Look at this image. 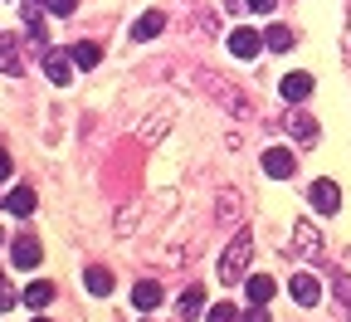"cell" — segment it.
<instances>
[{
    "instance_id": "cell-1",
    "label": "cell",
    "mask_w": 351,
    "mask_h": 322,
    "mask_svg": "<svg viewBox=\"0 0 351 322\" xmlns=\"http://www.w3.org/2000/svg\"><path fill=\"white\" fill-rule=\"evenodd\" d=\"M249 259H254V235H249V229H239L234 244L225 249V259H219V279H225V284H239L244 268H249Z\"/></svg>"
},
{
    "instance_id": "cell-2",
    "label": "cell",
    "mask_w": 351,
    "mask_h": 322,
    "mask_svg": "<svg viewBox=\"0 0 351 322\" xmlns=\"http://www.w3.org/2000/svg\"><path fill=\"white\" fill-rule=\"evenodd\" d=\"M288 249H293L298 259H313V254L322 249V235L313 229V220H298V225H293V240H288Z\"/></svg>"
},
{
    "instance_id": "cell-3",
    "label": "cell",
    "mask_w": 351,
    "mask_h": 322,
    "mask_svg": "<svg viewBox=\"0 0 351 322\" xmlns=\"http://www.w3.org/2000/svg\"><path fill=\"white\" fill-rule=\"evenodd\" d=\"M298 171V157L288 152V147H269L263 152V176H274V181H288Z\"/></svg>"
},
{
    "instance_id": "cell-4",
    "label": "cell",
    "mask_w": 351,
    "mask_h": 322,
    "mask_svg": "<svg viewBox=\"0 0 351 322\" xmlns=\"http://www.w3.org/2000/svg\"><path fill=\"white\" fill-rule=\"evenodd\" d=\"M258 49H263V34H258V30H249V25L230 30V54H234V59H254Z\"/></svg>"
},
{
    "instance_id": "cell-5",
    "label": "cell",
    "mask_w": 351,
    "mask_h": 322,
    "mask_svg": "<svg viewBox=\"0 0 351 322\" xmlns=\"http://www.w3.org/2000/svg\"><path fill=\"white\" fill-rule=\"evenodd\" d=\"M307 196H313V210H322V215L341 210V186H337V181H313V191H307Z\"/></svg>"
},
{
    "instance_id": "cell-6",
    "label": "cell",
    "mask_w": 351,
    "mask_h": 322,
    "mask_svg": "<svg viewBox=\"0 0 351 322\" xmlns=\"http://www.w3.org/2000/svg\"><path fill=\"white\" fill-rule=\"evenodd\" d=\"M25 69V49H20V34H0V73L20 78Z\"/></svg>"
},
{
    "instance_id": "cell-7",
    "label": "cell",
    "mask_w": 351,
    "mask_h": 322,
    "mask_svg": "<svg viewBox=\"0 0 351 322\" xmlns=\"http://www.w3.org/2000/svg\"><path fill=\"white\" fill-rule=\"evenodd\" d=\"M73 69H78V64H73V54H59V49H44V73H49V78H54L59 88H69V83H73Z\"/></svg>"
},
{
    "instance_id": "cell-8",
    "label": "cell",
    "mask_w": 351,
    "mask_h": 322,
    "mask_svg": "<svg viewBox=\"0 0 351 322\" xmlns=\"http://www.w3.org/2000/svg\"><path fill=\"white\" fill-rule=\"evenodd\" d=\"M288 293H293V303H302V308H313V303L322 298V288H317L313 273H293V279H288Z\"/></svg>"
},
{
    "instance_id": "cell-9",
    "label": "cell",
    "mask_w": 351,
    "mask_h": 322,
    "mask_svg": "<svg viewBox=\"0 0 351 322\" xmlns=\"http://www.w3.org/2000/svg\"><path fill=\"white\" fill-rule=\"evenodd\" d=\"M39 254H44V249H39V240H34V235H20V240L10 244L15 268H34V264H39Z\"/></svg>"
},
{
    "instance_id": "cell-10",
    "label": "cell",
    "mask_w": 351,
    "mask_h": 322,
    "mask_svg": "<svg viewBox=\"0 0 351 322\" xmlns=\"http://www.w3.org/2000/svg\"><path fill=\"white\" fill-rule=\"evenodd\" d=\"M278 93H283L288 103H302V98H313V78H307V73H283Z\"/></svg>"
},
{
    "instance_id": "cell-11",
    "label": "cell",
    "mask_w": 351,
    "mask_h": 322,
    "mask_svg": "<svg viewBox=\"0 0 351 322\" xmlns=\"http://www.w3.org/2000/svg\"><path fill=\"white\" fill-rule=\"evenodd\" d=\"M132 308H137V312H152V308H161V284H137V288H132Z\"/></svg>"
},
{
    "instance_id": "cell-12",
    "label": "cell",
    "mask_w": 351,
    "mask_h": 322,
    "mask_svg": "<svg viewBox=\"0 0 351 322\" xmlns=\"http://www.w3.org/2000/svg\"><path fill=\"white\" fill-rule=\"evenodd\" d=\"M73 64H78V69H98V64H103V44L78 39V44H73Z\"/></svg>"
},
{
    "instance_id": "cell-13",
    "label": "cell",
    "mask_w": 351,
    "mask_h": 322,
    "mask_svg": "<svg viewBox=\"0 0 351 322\" xmlns=\"http://www.w3.org/2000/svg\"><path fill=\"white\" fill-rule=\"evenodd\" d=\"M20 15H25V30H29V44H44V10L34 5V0H25V5H20Z\"/></svg>"
},
{
    "instance_id": "cell-14",
    "label": "cell",
    "mask_w": 351,
    "mask_h": 322,
    "mask_svg": "<svg viewBox=\"0 0 351 322\" xmlns=\"http://www.w3.org/2000/svg\"><path fill=\"white\" fill-rule=\"evenodd\" d=\"M49 303H54V284L49 279H34L25 288V308H49Z\"/></svg>"
},
{
    "instance_id": "cell-15",
    "label": "cell",
    "mask_w": 351,
    "mask_h": 322,
    "mask_svg": "<svg viewBox=\"0 0 351 322\" xmlns=\"http://www.w3.org/2000/svg\"><path fill=\"white\" fill-rule=\"evenodd\" d=\"M161 25H166V15H161V10H147L137 25H132V39H156V34H161Z\"/></svg>"
},
{
    "instance_id": "cell-16",
    "label": "cell",
    "mask_w": 351,
    "mask_h": 322,
    "mask_svg": "<svg viewBox=\"0 0 351 322\" xmlns=\"http://www.w3.org/2000/svg\"><path fill=\"white\" fill-rule=\"evenodd\" d=\"M288 132L298 137V142H317V122L307 113H288Z\"/></svg>"
},
{
    "instance_id": "cell-17",
    "label": "cell",
    "mask_w": 351,
    "mask_h": 322,
    "mask_svg": "<svg viewBox=\"0 0 351 322\" xmlns=\"http://www.w3.org/2000/svg\"><path fill=\"white\" fill-rule=\"evenodd\" d=\"M83 288H88V293H98V298H103V293H112V273L93 264V268L83 273Z\"/></svg>"
},
{
    "instance_id": "cell-18",
    "label": "cell",
    "mask_w": 351,
    "mask_h": 322,
    "mask_svg": "<svg viewBox=\"0 0 351 322\" xmlns=\"http://www.w3.org/2000/svg\"><path fill=\"white\" fill-rule=\"evenodd\" d=\"M244 288H249V303H269L274 298V279H269V273H254Z\"/></svg>"
},
{
    "instance_id": "cell-19",
    "label": "cell",
    "mask_w": 351,
    "mask_h": 322,
    "mask_svg": "<svg viewBox=\"0 0 351 322\" xmlns=\"http://www.w3.org/2000/svg\"><path fill=\"white\" fill-rule=\"evenodd\" d=\"M293 39H298V34H293L288 25H274V30H263V44H269V49H278V54H283V49H293Z\"/></svg>"
},
{
    "instance_id": "cell-20",
    "label": "cell",
    "mask_w": 351,
    "mask_h": 322,
    "mask_svg": "<svg viewBox=\"0 0 351 322\" xmlns=\"http://www.w3.org/2000/svg\"><path fill=\"white\" fill-rule=\"evenodd\" d=\"M5 210H10V215H29V210H34V191H29V186L10 191V196H5Z\"/></svg>"
},
{
    "instance_id": "cell-21",
    "label": "cell",
    "mask_w": 351,
    "mask_h": 322,
    "mask_svg": "<svg viewBox=\"0 0 351 322\" xmlns=\"http://www.w3.org/2000/svg\"><path fill=\"white\" fill-rule=\"evenodd\" d=\"M200 308H205V288H186L176 312H181V317H200Z\"/></svg>"
},
{
    "instance_id": "cell-22",
    "label": "cell",
    "mask_w": 351,
    "mask_h": 322,
    "mask_svg": "<svg viewBox=\"0 0 351 322\" xmlns=\"http://www.w3.org/2000/svg\"><path fill=\"white\" fill-rule=\"evenodd\" d=\"M332 293H337V298H341V303L351 308V273H341V268L332 273Z\"/></svg>"
},
{
    "instance_id": "cell-23",
    "label": "cell",
    "mask_w": 351,
    "mask_h": 322,
    "mask_svg": "<svg viewBox=\"0 0 351 322\" xmlns=\"http://www.w3.org/2000/svg\"><path fill=\"white\" fill-rule=\"evenodd\" d=\"M205 322H244V317H239V312H234L230 303H215V312H210Z\"/></svg>"
},
{
    "instance_id": "cell-24",
    "label": "cell",
    "mask_w": 351,
    "mask_h": 322,
    "mask_svg": "<svg viewBox=\"0 0 351 322\" xmlns=\"http://www.w3.org/2000/svg\"><path fill=\"white\" fill-rule=\"evenodd\" d=\"M44 10H49V15H73L78 0H44Z\"/></svg>"
},
{
    "instance_id": "cell-25",
    "label": "cell",
    "mask_w": 351,
    "mask_h": 322,
    "mask_svg": "<svg viewBox=\"0 0 351 322\" xmlns=\"http://www.w3.org/2000/svg\"><path fill=\"white\" fill-rule=\"evenodd\" d=\"M15 308V288L5 284V273H0V312H10Z\"/></svg>"
},
{
    "instance_id": "cell-26",
    "label": "cell",
    "mask_w": 351,
    "mask_h": 322,
    "mask_svg": "<svg viewBox=\"0 0 351 322\" xmlns=\"http://www.w3.org/2000/svg\"><path fill=\"white\" fill-rule=\"evenodd\" d=\"M244 322H269V308H263V303H249V312H244Z\"/></svg>"
},
{
    "instance_id": "cell-27",
    "label": "cell",
    "mask_w": 351,
    "mask_h": 322,
    "mask_svg": "<svg viewBox=\"0 0 351 322\" xmlns=\"http://www.w3.org/2000/svg\"><path fill=\"white\" fill-rule=\"evenodd\" d=\"M244 5H249V10H254V15H269V10H274V5H278V0H244Z\"/></svg>"
},
{
    "instance_id": "cell-28",
    "label": "cell",
    "mask_w": 351,
    "mask_h": 322,
    "mask_svg": "<svg viewBox=\"0 0 351 322\" xmlns=\"http://www.w3.org/2000/svg\"><path fill=\"white\" fill-rule=\"evenodd\" d=\"M5 176H10V157H5V152H0V181H5Z\"/></svg>"
},
{
    "instance_id": "cell-29",
    "label": "cell",
    "mask_w": 351,
    "mask_h": 322,
    "mask_svg": "<svg viewBox=\"0 0 351 322\" xmlns=\"http://www.w3.org/2000/svg\"><path fill=\"white\" fill-rule=\"evenodd\" d=\"M346 59H351V39H346Z\"/></svg>"
},
{
    "instance_id": "cell-30",
    "label": "cell",
    "mask_w": 351,
    "mask_h": 322,
    "mask_svg": "<svg viewBox=\"0 0 351 322\" xmlns=\"http://www.w3.org/2000/svg\"><path fill=\"white\" fill-rule=\"evenodd\" d=\"M34 322H49V317H34Z\"/></svg>"
}]
</instances>
